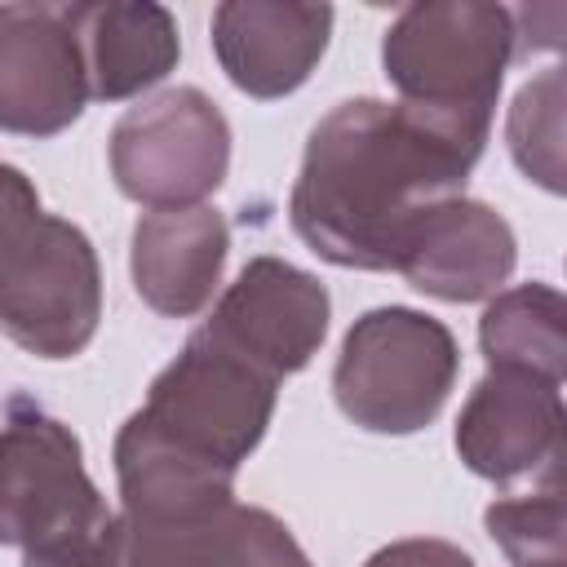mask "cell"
I'll list each match as a JSON object with an SVG mask.
<instances>
[{
  "label": "cell",
  "instance_id": "1",
  "mask_svg": "<svg viewBox=\"0 0 567 567\" xmlns=\"http://www.w3.org/2000/svg\"><path fill=\"white\" fill-rule=\"evenodd\" d=\"M483 146L487 128L408 102L350 97L306 137L288 221L315 257L341 270H394L416 217L465 195Z\"/></svg>",
  "mask_w": 567,
  "mask_h": 567
},
{
  "label": "cell",
  "instance_id": "2",
  "mask_svg": "<svg viewBox=\"0 0 567 567\" xmlns=\"http://www.w3.org/2000/svg\"><path fill=\"white\" fill-rule=\"evenodd\" d=\"M279 377L195 328L182 354L151 381L128 425L173 461L235 483L270 430Z\"/></svg>",
  "mask_w": 567,
  "mask_h": 567
},
{
  "label": "cell",
  "instance_id": "3",
  "mask_svg": "<svg viewBox=\"0 0 567 567\" xmlns=\"http://www.w3.org/2000/svg\"><path fill=\"white\" fill-rule=\"evenodd\" d=\"M514 58V9L483 0L408 4L381 35V66L385 80L399 89V102L487 133Z\"/></svg>",
  "mask_w": 567,
  "mask_h": 567
},
{
  "label": "cell",
  "instance_id": "4",
  "mask_svg": "<svg viewBox=\"0 0 567 567\" xmlns=\"http://www.w3.org/2000/svg\"><path fill=\"white\" fill-rule=\"evenodd\" d=\"M456 372L461 350L443 319L412 306H377L341 341L332 399L368 434H416L443 412Z\"/></svg>",
  "mask_w": 567,
  "mask_h": 567
},
{
  "label": "cell",
  "instance_id": "5",
  "mask_svg": "<svg viewBox=\"0 0 567 567\" xmlns=\"http://www.w3.org/2000/svg\"><path fill=\"white\" fill-rule=\"evenodd\" d=\"M111 509L66 421L13 394L0 425V545L22 554L102 540Z\"/></svg>",
  "mask_w": 567,
  "mask_h": 567
},
{
  "label": "cell",
  "instance_id": "6",
  "mask_svg": "<svg viewBox=\"0 0 567 567\" xmlns=\"http://www.w3.org/2000/svg\"><path fill=\"white\" fill-rule=\"evenodd\" d=\"M102 319V266L93 239L53 213L27 217L0 239V332L35 359H75Z\"/></svg>",
  "mask_w": 567,
  "mask_h": 567
},
{
  "label": "cell",
  "instance_id": "7",
  "mask_svg": "<svg viewBox=\"0 0 567 567\" xmlns=\"http://www.w3.org/2000/svg\"><path fill=\"white\" fill-rule=\"evenodd\" d=\"M111 177L133 204L195 208L204 204L230 168V124L221 106L195 89L177 84L128 106L111 128Z\"/></svg>",
  "mask_w": 567,
  "mask_h": 567
},
{
  "label": "cell",
  "instance_id": "8",
  "mask_svg": "<svg viewBox=\"0 0 567 567\" xmlns=\"http://www.w3.org/2000/svg\"><path fill=\"white\" fill-rule=\"evenodd\" d=\"M452 439L465 470L496 487H514L523 478L563 487V385L514 368H487L470 390Z\"/></svg>",
  "mask_w": 567,
  "mask_h": 567
},
{
  "label": "cell",
  "instance_id": "9",
  "mask_svg": "<svg viewBox=\"0 0 567 567\" xmlns=\"http://www.w3.org/2000/svg\"><path fill=\"white\" fill-rule=\"evenodd\" d=\"M328 319L332 297L319 275L266 252L235 275V284L217 297L213 315L199 328L284 381L319 354Z\"/></svg>",
  "mask_w": 567,
  "mask_h": 567
},
{
  "label": "cell",
  "instance_id": "10",
  "mask_svg": "<svg viewBox=\"0 0 567 567\" xmlns=\"http://www.w3.org/2000/svg\"><path fill=\"white\" fill-rule=\"evenodd\" d=\"M89 106L66 4H0V133L58 137Z\"/></svg>",
  "mask_w": 567,
  "mask_h": 567
},
{
  "label": "cell",
  "instance_id": "11",
  "mask_svg": "<svg viewBox=\"0 0 567 567\" xmlns=\"http://www.w3.org/2000/svg\"><path fill=\"white\" fill-rule=\"evenodd\" d=\"M518 261L514 226L483 199H443L416 217L403 235L394 270L425 297L465 306L505 288Z\"/></svg>",
  "mask_w": 567,
  "mask_h": 567
},
{
  "label": "cell",
  "instance_id": "12",
  "mask_svg": "<svg viewBox=\"0 0 567 567\" xmlns=\"http://www.w3.org/2000/svg\"><path fill=\"white\" fill-rule=\"evenodd\" d=\"M102 554L106 567H275L301 554V545L284 518L235 501L217 514L177 523L111 514Z\"/></svg>",
  "mask_w": 567,
  "mask_h": 567
},
{
  "label": "cell",
  "instance_id": "13",
  "mask_svg": "<svg viewBox=\"0 0 567 567\" xmlns=\"http://www.w3.org/2000/svg\"><path fill=\"white\" fill-rule=\"evenodd\" d=\"M332 18V4L226 0L213 9V53L239 93L275 102L310 80L328 53Z\"/></svg>",
  "mask_w": 567,
  "mask_h": 567
},
{
  "label": "cell",
  "instance_id": "14",
  "mask_svg": "<svg viewBox=\"0 0 567 567\" xmlns=\"http://www.w3.org/2000/svg\"><path fill=\"white\" fill-rule=\"evenodd\" d=\"M230 252V226L217 208H159L137 217L128 270L137 297L164 315V319H190L199 315L226 270Z\"/></svg>",
  "mask_w": 567,
  "mask_h": 567
},
{
  "label": "cell",
  "instance_id": "15",
  "mask_svg": "<svg viewBox=\"0 0 567 567\" xmlns=\"http://www.w3.org/2000/svg\"><path fill=\"white\" fill-rule=\"evenodd\" d=\"M89 102H124L159 84L182 58L177 18L151 0H93L66 4Z\"/></svg>",
  "mask_w": 567,
  "mask_h": 567
},
{
  "label": "cell",
  "instance_id": "16",
  "mask_svg": "<svg viewBox=\"0 0 567 567\" xmlns=\"http://www.w3.org/2000/svg\"><path fill=\"white\" fill-rule=\"evenodd\" d=\"M478 346L487 368H514L563 385L567 372V306L563 292L532 279L487 297L478 319Z\"/></svg>",
  "mask_w": 567,
  "mask_h": 567
},
{
  "label": "cell",
  "instance_id": "17",
  "mask_svg": "<svg viewBox=\"0 0 567 567\" xmlns=\"http://www.w3.org/2000/svg\"><path fill=\"white\" fill-rule=\"evenodd\" d=\"M509 155L549 195H563V66L527 80L505 120Z\"/></svg>",
  "mask_w": 567,
  "mask_h": 567
},
{
  "label": "cell",
  "instance_id": "18",
  "mask_svg": "<svg viewBox=\"0 0 567 567\" xmlns=\"http://www.w3.org/2000/svg\"><path fill=\"white\" fill-rule=\"evenodd\" d=\"M487 536L514 567H567V509L563 487L501 496L483 514Z\"/></svg>",
  "mask_w": 567,
  "mask_h": 567
},
{
  "label": "cell",
  "instance_id": "19",
  "mask_svg": "<svg viewBox=\"0 0 567 567\" xmlns=\"http://www.w3.org/2000/svg\"><path fill=\"white\" fill-rule=\"evenodd\" d=\"M363 567H478L461 545L439 540V536H408L381 545Z\"/></svg>",
  "mask_w": 567,
  "mask_h": 567
},
{
  "label": "cell",
  "instance_id": "20",
  "mask_svg": "<svg viewBox=\"0 0 567 567\" xmlns=\"http://www.w3.org/2000/svg\"><path fill=\"white\" fill-rule=\"evenodd\" d=\"M40 213V190L13 164H0V239H9L27 217Z\"/></svg>",
  "mask_w": 567,
  "mask_h": 567
},
{
  "label": "cell",
  "instance_id": "21",
  "mask_svg": "<svg viewBox=\"0 0 567 567\" xmlns=\"http://www.w3.org/2000/svg\"><path fill=\"white\" fill-rule=\"evenodd\" d=\"M275 567H310V558H306V554H292V558H284V563H275Z\"/></svg>",
  "mask_w": 567,
  "mask_h": 567
}]
</instances>
